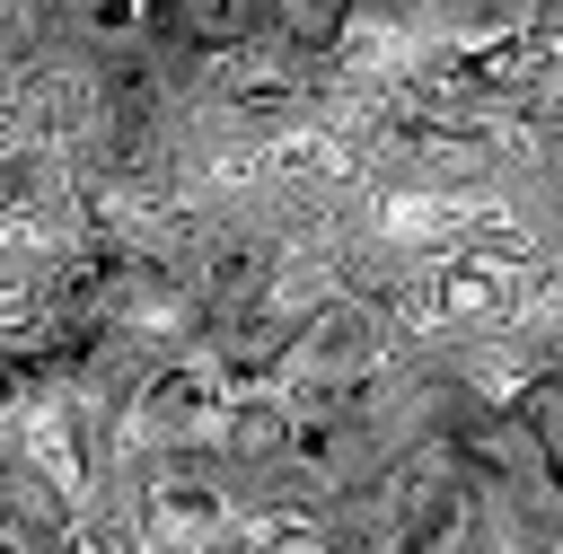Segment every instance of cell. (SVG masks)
Here are the masks:
<instances>
[]
</instances>
